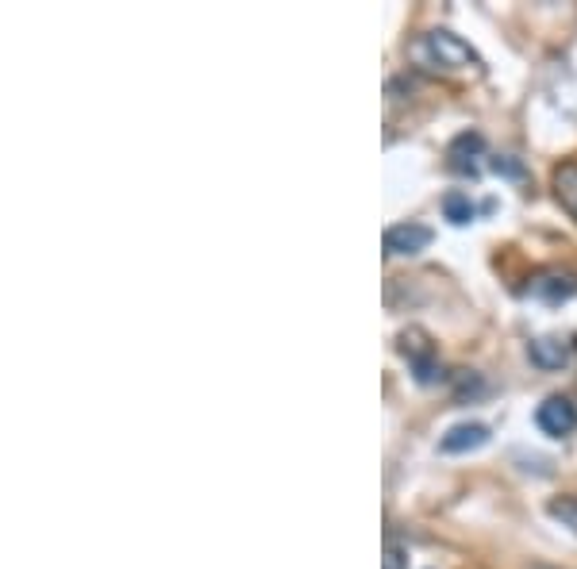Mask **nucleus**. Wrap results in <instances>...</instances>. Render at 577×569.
<instances>
[{"label":"nucleus","instance_id":"9b49d317","mask_svg":"<svg viewBox=\"0 0 577 569\" xmlns=\"http://www.w3.org/2000/svg\"><path fill=\"white\" fill-rule=\"evenodd\" d=\"M554 516H566V520L574 523V531H577V508L570 504V500H562V504H554Z\"/></svg>","mask_w":577,"mask_h":569},{"label":"nucleus","instance_id":"39448f33","mask_svg":"<svg viewBox=\"0 0 577 569\" xmlns=\"http://www.w3.org/2000/svg\"><path fill=\"white\" fill-rule=\"evenodd\" d=\"M574 273H562V270H551V273H539L535 281H531V297L539 300H551V304H558V300L574 297L577 285H558V281H570Z\"/></svg>","mask_w":577,"mask_h":569},{"label":"nucleus","instance_id":"0eeeda50","mask_svg":"<svg viewBox=\"0 0 577 569\" xmlns=\"http://www.w3.org/2000/svg\"><path fill=\"white\" fill-rule=\"evenodd\" d=\"M485 150V139L474 135V131H466V135H458L451 147V166L454 170H462V174H477V154Z\"/></svg>","mask_w":577,"mask_h":569},{"label":"nucleus","instance_id":"6e6552de","mask_svg":"<svg viewBox=\"0 0 577 569\" xmlns=\"http://www.w3.org/2000/svg\"><path fill=\"white\" fill-rule=\"evenodd\" d=\"M554 197L577 220V162H562L554 170Z\"/></svg>","mask_w":577,"mask_h":569},{"label":"nucleus","instance_id":"7ed1b4c3","mask_svg":"<svg viewBox=\"0 0 577 569\" xmlns=\"http://www.w3.org/2000/svg\"><path fill=\"white\" fill-rule=\"evenodd\" d=\"M435 231L427 223H397L385 231V254H420L431 247Z\"/></svg>","mask_w":577,"mask_h":569},{"label":"nucleus","instance_id":"f03ea898","mask_svg":"<svg viewBox=\"0 0 577 569\" xmlns=\"http://www.w3.org/2000/svg\"><path fill=\"white\" fill-rule=\"evenodd\" d=\"M535 423H539V431L551 435V439L570 435V431L577 427L574 400H566V396H547V400L539 404V412H535Z\"/></svg>","mask_w":577,"mask_h":569},{"label":"nucleus","instance_id":"f257e3e1","mask_svg":"<svg viewBox=\"0 0 577 569\" xmlns=\"http://www.w3.org/2000/svg\"><path fill=\"white\" fill-rule=\"evenodd\" d=\"M416 54L431 58V66H443V70H481V54L466 39H458L454 31L424 35V43L416 47Z\"/></svg>","mask_w":577,"mask_h":569},{"label":"nucleus","instance_id":"9d476101","mask_svg":"<svg viewBox=\"0 0 577 569\" xmlns=\"http://www.w3.org/2000/svg\"><path fill=\"white\" fill-rule=\"evenodd\" d=\"M385 569H408V558H404V550L397 543L385 546Z\"/></svg>","mask_w":577,"mask_h":569},{"label":"nucleus","instance_id":"1a4fd4ad","mask_svg":"<svg viewBox=\"0 0 577 569\" xmlns=\"http://www.w3.org/2000/svg\"><path fill=\"white\" fill-rule=\"evenodd\" d=\"M443 212H447V220L451 223H470L477 208L466 193H447V197H443Z\"/></svg>","mask_w":577,"mask_h":569},{"label":"nucleus","instance_id":"423d86ee","mask_svg":"<svg viewBox=\"0 0 577 569\" xmlns=\"http://www.w3.org/2000/svg\"><path fill=\"white\" fill-rule=\"evenodd\" d=\"M531 362L543 370H562L570 362V347L562 339H531Z\"/></svg>","mask_w":577,"mask_h":569},{"label":"nucleus","instance_id":"20e7f679","mask_svg":"<svg viewBox=\"0 0 577 569\" xmlns=\"http://www.w3.org/2000/svg\"><path fill=\"white\" fill-rule=\"evenodd\" d=\"M489 443V427L485 423H454L451 431L439 439L443 454H466V450H481Z\"/></svg>","mask_w":577,"mask_h":569}]
</instances>
